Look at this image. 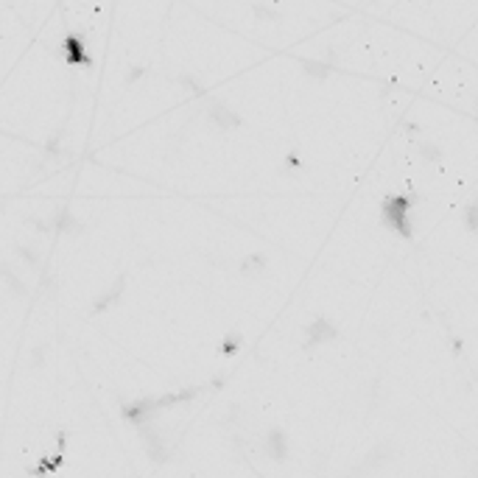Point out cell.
<instances>
[{
    "label": "cell",
    "instance_id": "obj_1",
    "mask_svg": "<svg viewBox=\"0 0 478 478\" xmlns=\"http://www.w3.org/2000/svg\"><path fill=\"white\" fill-rule=\"evenodd\" d=\"M207 121H210L216 129H221V132H230V129L240 126V115L233 106H227V104H213L210 112H207Z\"/></svg>",
    "mask_w": 478,
    "mask_h": 478
}]
</instances>
